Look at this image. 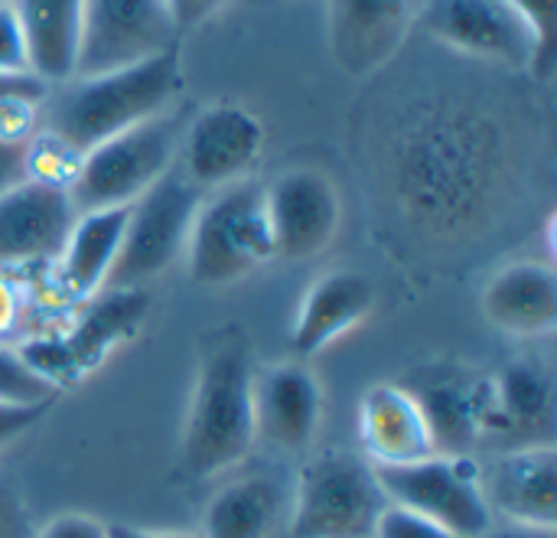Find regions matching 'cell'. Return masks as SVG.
I'll return each mask as SVG.
<instances>
[{"label": "cell", "instance_id": "cell-31", "mask_svg": "<svg viewBox=\"0 0 557 538\" xmlns=\"http://www.w3.org/2000/svg\"><path fill=\"white\" fill-rule=\"evenodd\" d=\"M0 72H33L26 36H23V26L10 7V0L0 3Z\"/></svg>", "mask_w": 557, "mask_h": 538}, {"label": "cell", "instance_id": "cell-21", "mask_svg": "<svg viewBox=\"0 0 557 538\" xmlns=\"http://www.w3.org/2000/svg\"><path fill=\"white\" fill-rule=\"evenodd\" d=\"M362 457L372 467H405L434 457V435L418 399L401 382H375L359 402Z\"/></svg>", "mask_w": 557, "mask_h": 538}, {"label": "cell", "instance_id": "cell-30", "mask_svg": "<svg viewBox=\"0 0 557 538\" xmlns=\"http://www.w3.org/2000/svg\"><path fill=\"white\" fill-rule=\"evenodd\" d=\"M372 538H463V536H457V533H450V529H444V526H437V523H431V519H424V516H418V513H408V510H401V506H392V503H388V510L382 513V519H379L375 536Z\"/></svg>", "mask_w": 557, "mask_h": 538}, {"label": "cell", "instance_id": "cell-16", "mask_svg": "<svg viewBox=\"0 0 557 538\" xmlns=\"http://www.w3.org/2000/svg\"><path fill=\"white\" fill-rule=\"evenodd\" d=\"M414 26V0H326V39L352 78L382 72Z\"/></svg>", "mask_w": 557, "mask_h": 538}, {"label": "cell", "instance_id": "cell-32", "mask_svg": "<svg viewBox=\"0 0 557 538\" xmlns=\"http://www.w3.org/2000/svg\"><path fill=\"white\" fill-rule=\"evenodd\" d=\"M512 10H519L529 23H532V29L539 33V39H542V49H545V59L555 65V56H557V0H506Z\"/></svg>", "mask_w": 557, "mask_h": 538}, {"label": "cell", "instance_id": "cell-1", "mask_svg": "<svg viewBox=\"0 0 557 538\" xmlns=\"http://www.w3.org/2000/svg\"><path fill=\"white\" fill-rule=\"evenodd\" d=\"M516 160V127L503 111L444 95L398 118L382 150V180L411 229L457 235L499 209Z\"/></svg>", "mask_w": 557, "mask_h": 538}, {"label": "cell", "instance_id": "cell-22", "mask_svg": "<svg viewBox=\"0 0 557 538\" xmlns=\"http://www.w3.org/2000/svg\"><path fill=\"white\" fill-rule=\"evenodd\" d=\"M375 310V288L356 271H330L310 284L300 301L290 330V359H313L356 327H362Z\"/></svg>", "mask_w": 557, "mask_h": 538}, {"label": "cell", "instance_id": "cell-12", "mask_svg": "<svg viewBox=\"0 0 557 538\" xmlns=\"http://www.w3.org/2000/svg\"><path fill=\"white\" fill-rule=\"evenodd\" d=\"M264 154V124L242 105H209L193 114L180 137L176 170L199 189L212 193L248 180Z\"/></svg>", "mask_w": 557, "mask_h": 538}, {"label": "cell", "instance_id": "cell-3", "mask_svg": "<svg viewBox=\"0 0 557 538\" xmlns=\"http://www.w3.org/2000/svg\"><path fill=\"white\" fill-rule=\"evenodd\" d=\"M180 46L127 69L69 78L49 88L39 131L88 154L101 140L170 111L180 98Z\"/></svg>", "mask_w": 557, "mask_h": 538}, {"label": "cell", "instance_id": "cell-7", "mask_svg": "<svg viewBox=\"0 0 557 538\" xmlns=\"http://www.w3.org/2000/svg\"><path fill=\"white\" fill-rule=\"evenodd\" d=\"M414 26L437 46L493 69L532 72L539 78L555 72L532 23L506 0H424L414 7Z\"/></svg>", "mask_w": 557, "mask_h": 538}, {"label": "cell", "instance_id": "cell-27", "mask_svg": "<svg viewBox=\"0 0 557 538\" xmlns=\"http://www.w3.org/2000/svg\"><path fill=\"white\" fill-rule=\"evenodd\" d=\"M82 157L85 154H78L65 140H59L46 131H36L26 144V180L69 193L78 176Z\"/></svg>", "mask_w": 557, "mask_h": 538}, {"label": "cell", "instance_id": "cell-17", "mask_svg": "<svg viewBox=\"0 0 557 538\" xmlns=\"http://www.w3.org/2000/svg\"><path fill=\"white\" fill-rule=\"evenodd\" d=\"M255 435L281 454H307L323 421V389L307 363L284 359L255 369Z\"/></svg>", "mask_w": 557, "mask_h": 538}, {"label": "cell", "instance_id": "cell-23", "mask_svg": "<svg viewBox=\"0 0 557 538\" xmlns=\"http://www.w3.org/2000/svg\"><path fill=\"white\" fill-rule=\"evenodd\" d=\"M486 320L519 340L552 337L557 327V274L545 261H509L483 288Z\"/></svg>", "mask_w": 557, "mask_h": 538}, {"label": "cell", "instance_id": "cell-28", "mask_svg": "<svg viewBox=\"0 0 557 538\" xmlns=\"http://www.w3.org/2000/svg\"><path fill=\"white\" fill-rule=\"evenodd\" d=\"M59 392L20 356V350L0 346V405H42Z\"/></svg>", "mask_w": 557, "mask_h": 538}, {"label": "cell", "instance_id": "cell-20", "mask_svg": "<svg viewBox=\"0 0 557 538\" xmlns=\"http://www.w3.org/2000/svg\"><path fill=\"white\" fill-rule=\"evenodd\" d=\"M290 506L294 474L281 467L251 470L209 500L199 538H287Z\"/></svg>", "mask_w": 557, "mask_h": 538}, {"label": "cell", "instance_id": "cell-26", "mask_svg": "<svg viewBox=\"0 0 557 538\" xmlns=\"http://www.w3.org/2000/svg\"><path fill=\"white\" fill-rule=\"evenodd\" d=\"M52 85L33 72H0V137L26 144L39 131V114Z\"/></svg>", "mask_w": 557, "mask_h": 538}, {"label": "cell", "instance_id": "cell-19", "mask_svg": "<svg viewBox=\"0 0 557 538\" xmlns=\"http://www.w3.org/2000/svg\"><path fill=\"white\" fill-rule=\"evenodd\" d=\"M78 209L65 189L33 180L0 193V268L55 261Z\"/></svg>", "mask_w": 557, "mask_h": 538}, {"label": "cell", "instance_id": "cell-11", "mask_svg": "<svg viewBox=\"0 0 557 538\" xmlns=\"http://www.w3.org/2000/svg\"><path fill=\"white\" fill-rule=\"evenodd\" d=\"M180 46L166 0H85L75 78L137 65Z\"/></svg>", "mask_w": 557, "mask_h": 538}, {"label": "cell", "instance_id": "cell-37", "mask_svg": "<svg viewBox=\"0 0 557 538\" xmlns=\"http://www.w3.org/2000/svg\"><path fill=\"white\" fill-rule=\"evenodd\" d=\"M480 538H557V526H525V523L496 519Z\"/></svg>", "mask_w": 557, "mask_h": 538}, {"label": "cell", "instance_id": "cell-29", "mask_svg": "<svg viewBox=\"0 0 557 538\" xmlns=\"http://www.w3.org/2000/svg\"><path fill=\"white\" fill-rule=\"evenodd\" d=\"M33 533L29 506L16 477L0 470V538H33Z\"/></svg>", "mask_w": 557, "mask_h": 538}, {"label": "cell", "instance_id": "cell-36", "mask_svg": "<svg viewBox=\"0 0 557 538\" xmlns=\"http://www.w3.org/2000/svg\"><path fill=\"white\" fill-rule=\"evenodd\" d=\"M29 144V140H26ZM26 144L0 137V193L26 180Z\"/></svg>", "mask_w": 557, "mask_h": 538}, {"label": "cell", "instance_id": "cell-6", "mask_svg": "<svg viewBox=\"0 0 557 538\" xmlns=\"http://www.w3.org/2000/svg\"><path fill=\"white\" fill-rule=\"evenodd\" d=\"M189 114L176 105L150 121H140L82 157L78 176L69 189L78 212L85 209H108V206H131L140 199L153 183H160L180 154V137Z\"/></svg>", "mask_w": 557, "mask_h": 538}, {"label": "cell", "instance_id": "cell-13", "mask_svg": "<svg viewBox=\"0 0 557 538\" xmlns=\"http://www.w3.org/2000/svg\"><path fill=\"white\" fill-rule=\"evenodd\" d=\"M264 209L274 258L284 261H310L326 252L343 219L339 189L317 167L284 170L271 186H264Z\"/></svg>", "mask_w": 557, "mask_h": 538}, {"label": "cell", "instance_id": "cell-4", "mask_svg": "<svg viewBox=\"0 0 557 538\" xmlns=\"http://www.w3.org/2000/svg\"><path fill=\"white\" fill-rule=\"evenodd\" d=\"M268 261H274V242L264 186L248 176L206 193L186 245L189 278L202 288H228L251 278Z\"/></svg>", "mask_w": 557, "mask_h": 538}, {"label": "cell", "instance_id": "cell-18", "mask_svg": "<svg viewBox=\"0 0 557 538\" xmlns=\"http://www.w3.org/2000/svg\"><path fill=\"white\" fill-rule=\"evenodd\" d=\"M480 487L493 519L557 526V451L555 448H509L476 457Z\"/></svg>", "mask_w": 557, "mask_h": 538}, {"label": "cell", "instance_id": "cell-15", "mask_svg": "<svg viewBox=\"0 0 557 538\" xmlns=\"http://www.w3.org/2000/svg\"><path fill=\"white\" fill-rule=\"evenodd\" d=\"M557 392L555 376L539 359H516L490 376V408L483 444L509 448H555Z\"/></svg>", "mask_w": 557, "mask_h": 538}, {"label": "cell", "instance_id": "cell-8", "mask_svg": "<svg viewBox=\"0 0 557 538\" xmlns=\"http://www.w3.org/2000/svg\"><path fill=\"white\" fill-rule=\"evenodd\" d=\"M150 314V294L144 288H108L88 301L82 317L55 337H39L20 350V356L55 389H75L98 372L108 356L134 340Z\"/></svg>", "mask_w": 557, "mask_h": 538}, {"label": "cell", "instance_id": "cell-39", "mask_svg": "<svg viewBox=\"0 0 557 538\" xmlns=\"http://www.w3.org/2000/svg\"><path fill=\"white\" fill-rule=\"evenodd\" d=\"M20 317V301L10 284L0 281V330H10Z\"/></svg>", "mask_w": 557, "mask_h": 538}, {"label": "cell", "instance_id": "cell-33", "mask_svg": "<svg viewBox=\"0 0 557 538\" xmlns=\"http://www.w3.org/2000/svg\"><path fill=\"white\" fill-rule=\"evenodd\" d=\"M55 402H42V405H0V451L13 441H20L23 435H29L33 428L42 425V418L52 412Z\"/></svg>", "mask_w": 557, "mask_h": 538}, {"label": "cell", "instance_id": "cell-24", "mask_svg": "<svg viewBox=\"0 0 557 538\" xmlns=\"http://www.w3.org/2000/svg\"><path fill=\"white\" fill-rule=\"evenodd\" d=\"M131 206H108V209H85L75 216L72 232L62 245L59 265V288L72 301H91L108 288L111 268L121 255L124 225Z\"/></svg>", "mask_w": 557, "mask_h": 538}, {"label": "cell", "instance_id": "cell-34", "mask_svg": "<svg viewBox=\"0 0 557 538\" xmlns=\"http://www.w3.org/2000/svg\"><path fill=\"white\" fill-rule=\"evenodd\" d=\"M33 538H108V523L85 513H62L36 529Z\"/></svg>", "mask_w": 557, "mask_h": 538}, {"label": "cell", "instance_id": "cell-5", "mask_svg": "<svg viewBox=\"0 0 557 538\" xmlns=\"http://www.w3.org/2000/svg\"><path fill=\"white\" fill-rule=\"evenodd\" d=\"M388 497L375 467L352 451H320L294 474L287 538H372Z\"/></svg>", "mask_w": 557, "mask_h": 538}, {"label": "cell", "instance_id": "cell-2", "mask_svg": "<svg viewBox=\"0 0 557 538\" xmlns=\"http://www.w3.org/2000/svg\"><path fill=\"white\" fill-rule=\"evenodd\" d=\"M255 356L238 323L202 340L193 395L180 435L176 470L183 480H212L235 470L255 448Z\"/></svg>", "mask_w": 557, "mask_h": 538}, {"label": "cell", "instance_id": "cell-40", "mask_svg": "<svg viewBox=\"0 0 557 538\" xmlns=\"http://www.w3.org/2000/svg\"><path fill=\"white\" fill-rule=\"evenodd\" d=\"M0 3H7V0H0Z\"/></svg>", "mask_w": 557, "mask_h": 538}, {"label": "cell", "instance_id": "cell-25", "mask_svg": "<svg viewBox=\"0 0 557 538\" xmlns=\"http://www.w3.org/2000/svg\"><path fill=\"white\" fill-rule=\"evenodd\" d=\"M29 49V69L46 85L75 78L85 0H10Z\"/></svg>", "mask_w": 557, "mask_h": 538}, {"label": "cell", "instance_id": "cell-10", "mask_svg": "<svg viewBox=\"0 0 557 538\" xmlns=\"http://www.w3.org/2000/svg\"><path fill=\"white\" fill-rule=\"evenodd\" d=\"M392 506L418 513L463 538H480L496 519L480 487V464L467 454H434L405 467H375Z\"/></svg>", "mask_w": 557, "mask_h": 538}, {"label": "cell", "instance_id": "cell-35", "mask_svg": "<svg viewBox=\"0 0 557 538\" xmlns=\"http://www.w3.org/2000/svg\"><path fill=\"white\" fill-rule=\"evenodd\" d=\"M228 3H232V0H166V10H170V16H173V23H176L180 36H183V33L202 26L206 20H212V16H215L219 10H225Z\"/></svg>", "mask_w": 557, "mask_h": 538}, {"label": "cell", "instance_id": "cell-9", "mask_svg": "<svg viewBox=\"0 0 557 538\" xmlns=\"http://www.w3.org/2000/svg\"><path fill=\"white\" fill-rule=\"evenodd\" d=\"M202 196L206 193H199L173 167L160 183H153L140 199H134L127 209L124 242L111 268L108 288H144L150 278L163 274L180 255H186Z\"/></svg>", "mask_w": 557, "mask_h": 538}, {"label": "cell", "instance_id": "cell-38", "mask_svg": "<svg viewBox=\"0 0 557 538\" xmlns=\"http://www.w3.org/2000/svg\"><path fill=\"white\" fill-rule=\"evenodd\" d=\"M108 538H199L189 533H160V529H137L127 523H111L108 526Z\"/></svg>", "mask_w": 557, "mask_h": 538}, {"label": "cell", "instance_id": "cell-14", "mask_svg": "<svg viewBox=\"0 0 557 538\" xmlns=\"http://www.w3.org/2000/svg\"><path fill=\"white\" fill-rule=\"evenodd\" d=\"M421 405L437 454H467L473 457L483 448L486 408H490V376H480L467 366L434 363L421 366L401 382Z\"/></svg>", "mask_w": 557, "mask_h": 538}]
</instances>
